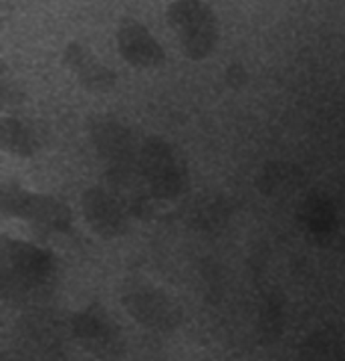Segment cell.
Segmentation results:
<instances>
[{"label":"cell","instance_id":"6","mask_svg":"<svg viewBox=\"0 0 345 361\" xmlns=\"http://www.w3.org/2000/svg\"><path fill=\"white\" fill-rule=\"evenodd\" d=\"M93 142L101 156L115 161V166H130L133 159L130 131L117 126L115 121H97L93 126Z\"/></svg>","mask_w":345,"mask_h":361},{"label":"cell","instance_id":"10","mask_svg":"<svg viewBox=\"0 0 345 361\" xmlns=\"http://www.w3.org/2000/svg\"><path fill=\"white\" fill-rule=\"evenodd\" d=\"M75 331L83 339H107L111 335V325L99 311H87L75 321Z\"/></svg>","mask_w":345,"mask_h":361},{"label":"cell","instance_id":"3","mask_svg":"<svg viewBox=\"0 0 345 361\" xmlns=\"http://www.w3.org/2000/svg\"><path fill=\"white\" fill-rule=\"evenodd\" d=\"M174 27L182 39L188 57L202 59L212 51L214 44V27L210 15L198 4H180L172 15Z\"/></svg>","mask_w":345,"mask_h":361},{"label":"cell","instance_id":"7","mask_svg":"<svg viewBox=\"0 0 345 361\" xmlns=\"http://www.w3.org/2000/svg\"><path fill=\"white\" fill-rule=\"evenodd\" d=\"M121 53L126 61L135 67H156L164 61V53L152 37H147L144 29H126L121 32Z\"/></svg>","mask_w":345,"mask_h":361},{"label":"cell","instance_id":"9","mask_svg":"<svg viewBox=\"0 0 345 361\" xmlns=\"http://www.w3.org/2000/svg\"><path fill=\"white\" fill-rule=\"evenodd\" d=\"M13 262L23 276H29L30 281H41L51 273L49 257L37 250L35 246L15 245L13 246Z\"/></svg>","mask_w":345,"mask_h":361},{"label":"cell","instance_id":"8","mask_svg":"<svg viewBox=\"0 0 345 361\" xmlns=\"http://www.w3.org/2000/svg\"><path fill=\"white\" fill-rule=\"evenodd\" d=\"M67 61H69V65L75 69V73L79 75V81L89 91L101 93V91H107L115 83L114 73L107 71L103 65H99V61L89 57L81 49H75L73 53H69Z\"/></svg>","mask_w":345,"mask_h":361},{"label":"cell","instance_id":"2","mask_svg":"<svg viewBox=\"0 0 345 361\" xmlns=\"http://www.w3.org/2000/svg\"><path fill=\"white\" fill-rule=\"evenodd\" d=\"M126 309L130 311L135 321H140L145 327L168 331L180 323V311L178 307L158 290L150 287L130 289L123 297Z\"/></svg>","mask_w":345,"mask_h":361},{"label":"cell","instance_id":"11","mask_svg":"<svg viewBox=\"0 0 345 361\" xmlns=\"http://www.w3.org/2000/svg\"><path fill=\"white\" fill-rule=\"evenodd\" d=\"M2 142L8 149H13L18 156H29L30 154V135L27 130L16 123V121H4L2 123Z\"/></svg>","mask_w":345,"mask_h":361},{"label":"cell","instance_id":"5","mask_svg":"<svg viewBox=\"0 0 345 361\" xmlns=\"http://www.w3.org/2000/svg\"><path fill=\"white\" fill-rule=\"evenodd\" d=\"M83 212H85L89 226L97 234L107 236V238L119 236L128 226L121 204L105 190L95 188L87 192L83 196Z\"/></svg>","mask_w":345,"mask_h":361},{"label":"cell","instance_id":"1","mask_svg":"<svg viewBox=\"0 0 345 361\" xmlns=\"http://www.w3.org/2000/svg\"><path fill=\"white\" fill-rule=\"evenodd\" d=\"M142 173L158 198H174L186 188V170L176 152L162 140L145 142L140 154Z\"/></svg>","mask_w":345,"mask_h":361},{"label":"cell","instance_id":"4","mask_svg":"<svg viewBox=\"0 0 345 361\" xmlns=\"http://www.w3.org/2000/svg\"><path fill=\"white\" fill-rule=\"evenodd\" d=\"M4 208L13 210L18 216H25L27 220H35L47 228L65 231L69 224L67 206L55 202L53 198H47V196H35V194L15 190V194L4 196Z\"/></svg>","mask_w":345,"mask_h":361}]
</instances>
